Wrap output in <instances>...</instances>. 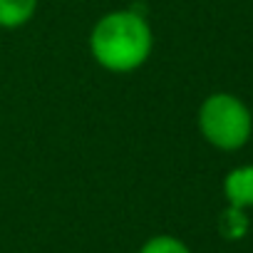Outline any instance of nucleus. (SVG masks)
I'll return each mask as SVG.
<instances>
[{
	"instance_id": "nucleus-5",
	"label": "nucleus",
	"mask_w": 253,
	"mask_h": 253,
	"mask_svg": "<svg viewBox=\"0 0 253 253\" xmlns=\"http://www.w3.org/2000/svg\"><path fill=\"white\" fill-rule=\"evenodd\" d=\"M218 233L226 241H241L248 233V216L246 209L238 206H226L218 216Z\"/></svg>"
},
{
	"instance_id": "nucleus-6",
	"label": "nucleus",
	"mask_w": 253,
	"mask_h": 253,
	"mask_svg": "<svg viewBox=\"0 0 253 253\" xmlns=\"http://www.w3.org/2000/svg\"><path fill=\"white\" fill-rule=\"evenodd\" d=\"M139 253H191V248L176 236L159 233V236H152L149 241H144Z\"/></svg>"
},
{
	"instance_id": "nucleus-3",
	"label": "nucleus",
	"mask_w": 253,
	"mask_h": 253,
	"mask_svg": "<svg viewBox=\"0 0 253 253\" xmlns=\"http://www.w3.org/2000/svg\"><path fill=\"white\" fill-rule=\"evenodd\" d=\"M223 194L228 206L251 209L253 206V164L236 167L223 179Z\"/></svg>"
},
{
	"instance_id": "nucleus-4",
	"label": "nucleus",
	"mask_w": 253,
	"mask_h": 253,
	"mask_svg": "<svg viewBox=\"0 0 253 253\" xmlns=\"http://www.w3.org/2000/svg\"><path fill=\"white\" fill-rule=\"evenodd\" d=\"M38 13V0H0V28H23Z\"/></svg>"
},
{
	"instance_id": "nucleus-2",
	"label": "nucleus",
	"mask_w": 253,
	"mask_h": 253,
	"mask_svg": "<svg viewBox=\"0 0 253 253\" xmlns=\"http://www.w3.org/2000/svg\"><path fill=\"white\" fill-rule=\"evenodd\" d=\"M199 129L204 139L223 152H236L246 147L253 132L251 109L228 92L209 94L199 107Z\"/></svg>"
},
{
	"instance_id": "nucleus-1",
	"label": "nucleus",
	"mask_w": 253,
	"mask_h": 253,
	"mask_svg": "<svg viewBox=\"0 0 253 253\" xmlns=\"http://www.w3.org/2000/svg\"><path fill=\"white\" fill-rule=\"evenodd\" d=\"M154 50V33L137 8L112 10L102 15L89 33L94 62L109 72L124 75L139 70Z\"/></svg>"
}]
</instances>
